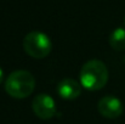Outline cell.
Segmentation results:
<instances>
[{
	"mask_svg": "<svg viewBox=\"0 0 125 124\" xmlns=\"http://www.w3.org/2000/svg\"><path fill=\"white\" fill-rule=\"evenodd\" d=\"M97 110L102 117L108 119H115L123 113V103L118 97L113 95H107L100 99L97 103Z\"/></svg>",
	"mask_w": 125,
	"mask_h": 124,
	"instance_id": "5",
	"label": "cell"
},
{
	"mask_svg": "<svg viewBox=\"0 0 125 124\" xmlns=\"http://www.w3.org/2000/svg\"><path fill=\"white\" fill-rule=\"evenodd\" d=\"M108 68L100 60L87 61L80 69V84L87 90L96 91L102 89L108 82Z\"/></svg>",
	"mask_w": 125,
	"mask_h": 124,
	"instance_id": "1",
	"label": "cell"
},
{
	"mask_svg": "<svg viewBox=\"0 0 125 124\" xmlns=\"http://www.w3.org/2000/svg\"><path fill=\"white\" fill-rule=\"evenodd\" d=\"M35 88V79L28 71H15L5 80V90L13 99H26L32 95Z\"/></svg>",
	"mask_w": 125,
	"mask_h": 124,
	"instance_id": "2",
	"label": "cell"
},
{
	"mask_svg": "<svg viewBox=\"0 0 125 124\" xmlns=\"http://www.w3.org/2000/svg\"><path fill=\"white\" fill-rule=\"evenodd\" d=\"M4 78H5V74H4V71L0 68V84L2 83V80H4Z\"/></svg>",
	"mask_w": 125,
	"mask_h": 124,
	"instance_id": "8",
	"label": "cell"
},
{
	"mask_svg": "<svg viewBox=\"0 0 125 124\" xmlns=\"http://www.w3.org/2000/svg\"><path fill=\"white\" fill-rule=\"evenodd\" d=\"M32 108L35 116L40 119H51L56 114L55 100L47 94H39L32 101Z\"/></svg>",
	"mask_w": 125,
	"mask_h": 124,
	"instance_id": "4",
	"label": "cell"
},
{
	"mask_svg": "<svg viewBox=\"0 0 125 124\" xmlns=\"http://www.w3.org/2000/svg\"><path fill=\"white\" fill-rule=\"evenodd\" d=\"M24 51L33 58H44L46 57L52 49V43L50 38L42 32H31L23 39Z\"/></svg>",
	"mask_w": 125,
	"mask_h": 124,
	"instance_id": "3",
	"label": "cell"
},
{
	"mask_svg": "<svg viewBox=\"0 0 125 124\" xmlns=\"http://www.w3.org/2000/svg\"><path fill=\"white\" fill-rule=\"evenodd\" d=\"M57 92L64 100H75L82 94V84L73 78H64L58 83Z\"/></svg>",
	"mask_w": 125,
	"mask_h": 124,
	"instance_id": "6",
	"label": "cell"
},
{
	"mask_svg": "<svg viewBox=\"0 0 125 124\" xmlns=\"http://www.w3.org/2000/svg\"><path fill=\"white\" fill-rule=\"evenodd\" d=\"M109 45L117 50L123 51L125 50V29L124 28H117L112 32L109 35Z\"/></svg>",
	"mask_w": 125,
	"mask_h": 124,
	"instance_id": "7",
	"label": "cell"
}]
</instances>
